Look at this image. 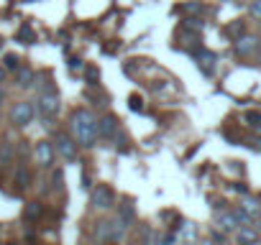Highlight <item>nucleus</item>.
I'll return each instance as SVG.
<instances>
[{
    "instance_id": "1",
    "label": "nucleus",
    "mask_w": 261,
    "mask_h": 245,
    "mask_svg": "<svg viewBox=\"0 0 261 245\" xmlns=\"http://www.w3.org/2000/svg\"><path fill=\"white\" fill-rule=\"evenodd\" d=\"M69 126H72L74 141H77L80 146L90 148V146H95V143H97L100 131H97V117H95V112H92V110H87V107L74 110V112H72V122H69Z\"/></svg>"
},
{
    "instance_id": "2",
    "label": "nucleus",
    "mask_w": 261,
    "mask_h": 245,
    "mask_svg": "<svg viewBox=\"0 0 261 245\" xmlns=\"http://www.w3.org/2000/svg\"><path fill=\"white\" fill-rule=\"evenodd\" d=\"M125 232H128V225H125L120 217H115V220H102V222H97L95 237H97L100 242H118V240L125 237Z\"/></svg>"
},
{
    "instance_id": "3",
    "label": "nucleus",
    "mask_w": 261,
    "mask_h": 245,
    "mask_svg": "<svg viewBox=\"0 0 261 245\" xmlns=\"http://www.w3.org/2000/svg\"><path fill=\"white\" fill-rule=\"evenodd\" d=\"M36 112L44 117L46 126L54 120V115L59 112V92H57L54 87L41 89V95H39V100H36Z\"/></svg>"
},
{
    "instance_id": "4",
    "label": "nucleus",
    "mask_w": 261,
    "mask_h": 245,
    "mask_svg": "<svg viewBox=\"0 0 261 245\" xmlns=\"http://www.w3.org/2000/svg\"><path fill=\"white\" fill-rule=\"evenodd\" d=\"M34 117H36V105L34 102H29V100H23V102H16L13 105V110H11V120L16 122V126H29V122H34Z\"/></svg>"
},
{
    "instance_id": "5",
    "label": "nucleus",
    "mask_w": 261,
    "mask_h": 245,
    "mask_svg": "<svg viewBox=\"0 0 261 245\" xmlns=\"http://www.w3.org/2000/svg\"><path fill=\"white\" fill-rule=\"evenodd\" d=\"M34 154H36V164H39L41 169H51V166H54L57 148H54L49 141H39V143H36V148H34Z\"/></svg>"
},
{
    "instance_id": "6",
    "label": "nucleus",
    "mask_w": 261,
    "mask_h": 245,
    "mask_svg": "<svg viewBox=\"0 0 261 245\" xmlns=\"http://www.w3.org/2000/svg\"><path fill=\"white\" fill-rule=\"evenodd\" d=\"M92 204H95L97 209H110V207L115 204V194H113V189L105 187V184H97V187L92 189Z\"/></svg>"
},
{
    "instance_id": "7",
    "label": "nucleus",
    "mask_w": 261,
    "mask_h": 245,
    "mask_svg": "<svg viewBox=\"0 0 261 245\" xmlns=\"http://www.w3.org/2000/svg\"><path fill=\"white\" fill-rule=\"evenodd\" d=\"M54 143H57V151H59L67 161H74V159H77V141H74L72 136H67V133H57Z\"/></svg>"
},
{
    "instance_id": "8",
    "label": "nucleus",
    "mask_w": 261,
    "mask_h": 245,
    "mask_svg": "<svg viewBox=\"0 0 261 245\" xmlns=\"http://www.w3.org/2000/svg\"><path fill=\"white\" fill-rule=\"evenodd\" d=\"M192 56L197 59V67H200L205 74H213V67H215V62H218L215 51H210V49H205V46H197V49H192Z\"/></svg>"
},
{
    "instance_id": "9",
    "label": "nucleus",
    "mask_w": 261,
    "mask_h": 245,
    "mask_svg": "<svg viewBox=\"0 0 261 245\" xmlns=\"http://www.w3.org/2000/svg\"><path fill=\"white\" fill-rule=\"evenodd\" d=\"M118 117L115 115H105V117H100L97 120V131H100V138H108V141H113L115 136H118Z\"/></svg>"
},
{
    "instance_id": "10",
    "label": "nucleus",
    "mask_w": 261,
    "mask_h": 245,
    "mask_svg": "<svg viewBox=\"0 0 261 245\" xmlns=\"http://www.w3.org/2000/svg\"><path fill=\"white\" fill-rule=\"evenodd\" d=\"M258 49V39L256 36H241V39H236V54L238 56H248V54H253Z\"/></svg>"
},
{
    "instance_id": "11",
    "label": "nucleus",
    "mask_w": 261,
    "mask_h": 245,
    "mask_svg": "<svg viewBox=\"0 0 261 245\" xmlns=\"http://www.w3.org/2000/svg\"><path fill=\"white\" fill-rule=\"evenodd\" d=\"M13 184H16V192H23L31 187V171L26 164H18L16 166V176H13Z\"/></svg>"
},
{
    "instance_id": "12",
    "label": "nucleus",
    "mask_w": 261,
    "mask_h": 245,
    "mask_svg": "<svg viewBox=\"0 0 261 245\" xmlns=\"http://www.w3.org/2000/svg\"><path fill=\"white\" fill-rule=\"evenodd\" d=\"M41 215H44V204L41 202H29L23 207V220L26 222H36V220H41Z\"/></svg>"
},
{
    "instance_id": "13",
    "label": "nucleus",
    "mask_w": 261,
    "mask_h": 245,
    "mask_svg": "<svg viewBox=\"0 0 261 245\" xmlns=\"http://www.w3.org/2000/svg\"><path fill=\"white\" fill-rule=\"evenodd\" d=\"M177 11H179L182 16H200V13H205L207 8H205V3H200V0H190V3L177 6Z\"/></svg>"
},
{
    "instance_id": "14",
    "label": "nucleus",
    "mask_w": 261,
    "mask_h": 245,
    "mask_svg": "<svg viewBox=\"0 0 261 245\" xmlns=\"http://www.w3.org/2000/svg\"><path fill=\"white\" fill-rule=\"evenodd\" d=\"M218 225H220V230H223V232H233L241 222L236 220V215H233V212H220V215H218Z\"/></svg>"
},
{
    "instance_id": "15",
    "label": "nucleus",
    "mask_w": 261,
    "mask_h": 245,
    "mask_svg": "<svg viewBox=\"0 0 261 245\" xmlns=\"http://www.w3.org/2000/svg\"><path fill=\"white\" fill-rule=\"evenodd\" d=\"M16 72H18V74H16V84H18V87H31V84H34V79H36L34 69H29V67H18Z\"/></svg>"
},
{
    "instance_id": "16",
    "label": "nucleus",
    "mask_w": 261,
    "mask_h": 245,
    "mask_svg": "<svg viewBox=\"0 0 261 245\" xmlns=\"http://www.w3.org/2000/svg\"><path fill=\"white\" fill-rule=\"evenodd\" d=\"M202 26H205V21H202L200 16H185V21L179 23V28H185V31H195V34H200Z\"/></svg>"
},
{
    "instance_id": "17",
    "label": "nucleus",
    "mask_w": 261,
    "mask_h": 245,
    "mask_svg": "<svg viewBox=\"0 0 261 245\" xmlns=\"http://www.w3.org/2000/svg\"><path fill=\"white\" fill-rule=\"evenodd\" d=\"M243 34H246V23H243V21H230V23L225 26V36H228L230 41L241 39Z\"/></svg>"
},
{
    "instance_id": "18",
    "label": "nucleus",
    "mask_w": 261,
    "mask_h": 245,
    "mask_svg": "<svg viewBox=\"0 0 261 245\" xmlns=\"http://www.w3.org/2000/svg\"><path fill=\"white\" fill-rule=\"evenodd\" d=\"M16 41H18V44H34V41H36V31H34L29 23H23V26L16 31Z\"/></svg>"
},
{
    "instance_id": "19",
    "label": "nucleus",
    "mask_w": 261,
    "mask_h": 245,
    "mask_svg": "<svg viewBox=\"0 0 261 245\" xmlns=\"http://www.w3.org/2000/svg\"><path fill=\"white\" fill-rule=\"evenodd\" d=\"M241 207L253 217V225H256V222H261V202H256V199H243V202H241Z\"/></svg>"
},
{
    "instance_id": "20",
    "label": "nucleus",
    "mask_w": 261,
    "mask_h": 245,
    "mask_svg": "<svg viewBox=\"0 0 261 245\" xmlns=\"http://www.w3.org/2000/svg\"><path fill=\"white\" fill-rule=\"evenodd\" d=\"M243 120L251 126V131H253V133H258V136H261V112H253V110H251V112H246V115H243Z\"/></svg>"
},
{
    "instance_id": "21",
    "label": "nucleus",
    "mask_w": 261,
    "mask_h": 245,
    "mask_svg": "<svg viewBox=\"0 0 261 245\" xmlns=\"http://www.w3.org/2000/svg\"><path fill=\"white\" fill-rule=\"evenodd\" d=\"M13 156H16V151H13V146H11V143L0 146V166H8V164H13Z\"/></svg>"
},
{
    "instance_id": "22",
    "label": "nucleus",
    "mask_w": 261,
    "mask_h": 245,
    "mask_svg": "<svg viewBox=\"0 0 261 245\" xmlns=\"http://www.w3.org/2000/svg\"><path fill=\"white\" fill-rule=\"evenodd\" d=\"M118 217L130 227V225H134V220H136V217H134V207H130V204H120V207H118Z\"/></svg>"
},
{
    "instance_id": "23",
    "label": "nucleus",
    "mask_w": 261,
    "mask_h": 245,
    "mask_svg": "<svg viewBox=\"0 0 261 245\" xmlns=\"http://www.w3.org/2000/svg\"><path fill=\"white\" fill-rule=\"evenodd\" d=\"M85 77H87V84H90V87H97V82H100L97 67H87V69H85Z\"/></svg>"
},
{
    "instance_id": "24",
    "label": "nucleus",
    "mask_w": 261,
    "mask_h": 245,
    "mask_svg": "<svg viewBox=\"0 0 261 245\" xmlns=\"http://www.w3.org/2000/svg\"><path fill=\"white\" fill-rule=\"evenodd\" d=\"M236 240H238V242H256V240H258V235L243 227V230H238V235H236Z\"/></svg>"
},
{
    "instance_id": "25",
    "label": "nucleus",
    "mask_w": 261,
    "mask_h": 245,
    "mask_svg": "<svg viewBox=\"0 0 261 245\" xmlns=\"http://www.w3.org/2000/svg\"><path fill=\"white\" fill-rule=\"evenodd\" d=\"M3 67H6V69H13V72H16V69L21 67V59H18L16 54H6V56H3Z\"/></svg>"
},
{
    "instance_id": "26",
    "label": "nucleus",
    "mask_w": 261,
    "mask_h": 245,
    "mask_svg": "<svg viewBox=\"0 0 261 245\" xmlns=\"http://www.w3.org/2000/svg\"><path fill=\"white\" fill-rule=\"evenodd\" d=\"M51 181H54V189H57V192H64V171H62V169H57V171L51 174Z\"/></svg>"
},
{
    "instance_id": "27",
    "label": "nucleus",
    "mask_w": 261,
    "mask_h": 245,
    "mask_svg": "<svg viewBox=\"0 0 261 245\" xmlns=\"http://www.w3.org/2000/svg\"><path fill=\"white\" fill-rule=\"evenodd\" d=\"M128 107L134 110V112H144V100H141L139 95H130V100H128Z\"/></svg>"
},
{
    "instance_id": "28",
    "label": "nucleus",
    "mask_w": 261,
    "mask_h": 245,
    "mask_svg": "<svg viewBox=\"0 0 261 245\" xmlns=\"http://www.w3.org/2000/svg\"><path fill=\"white\" fill-rule=\"evenodd\" d=\"M248 13H251L256 21H261V0H253V3L248 6Z\"/></svg>"
},
{
    "instance_id": "29",
    "label": "nucleus",
    "mask_w": 261,
    "mask_h": 245,
    "mask_svg": "<svg viewBox=\"0 0 261 245\" xmlns=\"http://www.w3.org/2000/svg\"><path fill=\"white\" fill-rule=\"evenodd\" d=\"M69 69H72V72H82V69H85V62L77 59V56H72V59H69Z\"/></svg>"
},
{
    "instance_id": "30",
    "label": "nucleus",
    "mask_w": 261,
    "mask_h": 245,
    "mask_svg": "<svg viewBox=\"0 0 261 245\" xmlns=\"http://www.w3.org/2000/svg\"><path fill=\"white\" fill-rule=\"evenodd\" d=\"M210 240L223 245V242H225V232H223V230H210Z\"/></svg>"
},
{
    "instance_id": "31",
    "label": "nucleus",
    "mask_w": 261,
    "mask_h": 245,
    "mask_svg": "<svg viewBox=\"0 0 261 245\" xmlns=\"http://www.w3.org/2000/svg\"><path fill=\"white\" fill-rule=\"evenodd\" d=\"M162 240H164V242H177V235H174V232H167Z\"/></svg>"
},
{
    "instance_id": "32",
    "label": "nucleus",
    "mask_w": 261,
    "mask_h": 245,
    "mask_svg": "<svg viewBox=\"0 0 261 245\" xmlns=\"http://www.w3.org/2000/svg\"><path fill=\"white\" fill-rule=\"evenodd\" d=\"M6 72H8L6 67H0V82H6Z\"/></svg>"
},
{
    "instance_id": "33",
    "label": "nucleus",
    "mask_w": 261,
    "mask_h": 245,
    "mask_svg": "<svg viewBox=\"0 0 261 245\" xmlns=\"http://www.w3.org/2000/svg\"><path fill=\"white\" fill-rule=\"evenodd\" d=\"M3 100H6V92H3V89H0V105H3Z\"/></svg>"
},
{
    "instance_id": "34",
    "label": "nucleus",
    "mask_w": 261,
    "mask_h": 245,
    "mask_svg": "<svg viewBox=\"0 0 261 245\" xmlns=\"http://www.w3.org/2000/svg\"><path fill=\"white\" fill-rule=\"evenodd\" d=\"M0 49H3V36H0Z\"/></svg>"
}]
</instances>
